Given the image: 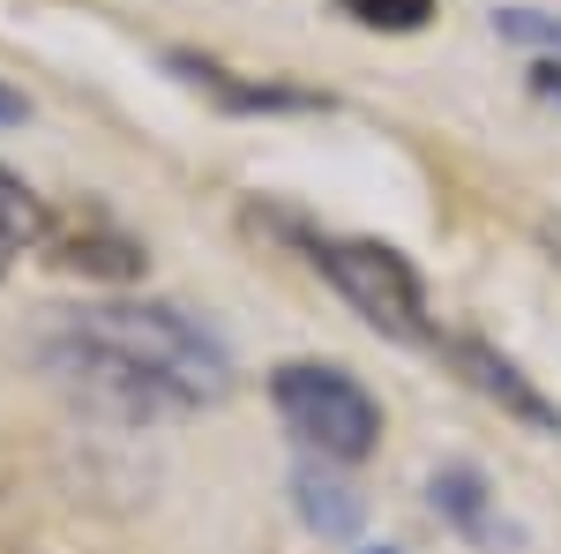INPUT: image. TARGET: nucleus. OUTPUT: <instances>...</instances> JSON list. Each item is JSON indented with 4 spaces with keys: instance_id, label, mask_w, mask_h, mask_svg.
<instances>
[{
    "instance_id": "20e7f679",
    "label": "nucleus",
    "mask_w": 561,
    "mask_h": 554,
    "mask_svg": "<svg viewBox=\"0 0 561 554\" xmlns=\"http://www.w3.org/2000/svg\"><path fill=\"white\" fill-rule=\"evenodd\" d=\"M45 248L60 270H83V278H105V285H128L142 278V240H135L128 225H113L105 211H76V217H53L45 225Z\"/></svg>"
},
{
    "instance_id": "39448f33",
    "label": "nucleus",
    "mask_w": 561,
    "mask_h": 554,
    "mask_svg": "<svg viewBox=\"0 0 561 554\" xmlns=\"http://www.w3.org/2000/svg\"><path fill=\"white\" fill-rule=\"evenodd\" d=\"M442 352H449V360L465 368V383H472L479 397H494L510 420L539 427V434H561V405L539 383H524V368L510 360V352H494V344H479V338H449Z\"/></svg>"
},
{
    "instance_id": "f257e3e1",
    "label": "nucleus",
    "mask_w": 561,
    "mask_h": 554,
    "mask_svg": "<svg viewBox=\"0 0 561 554\" xmlns=\"http://www.w3.org/2000/svg\"><path fill=\"white\" fill-rule=\"evenodd\" d=\"M60 323L83 330L90 344H105V352H121L135 375H150L158 389H173L180 412H203L232 389L225 344L173 299H98V307H76Z\"/></svg>"
},
{
    "instance_id": "ddd939ff",
    "label": "nucleus",
    "mask_w": 561,
    "mask_h": 554,
    "mask_svg": "<svg viewBox=\"0 0 561 554\" xmlns=\"http://www.w3.org/2000/svg\"><path fill=\"white\" fill-rule=\"evenodd\" d=\"M23 256V248H15V240H8V233H0V278H8V262Z\"/></svg>"
},
{
    "instance_id": "9b49d317",
    "label": "nucleus",
    "mask_w": 561,
    "mask_h": 554,
    "mask_svg": "<svg viewBox=\"0 0 561 554\" xmlns=\"http://www.w3.org/2000/svg\"><path fill=\"white\" fill-rule=\"evenodd\" d=\"M23 121H31V98H23V90H8V83H0V128H23Z\"/></svg>"
},
{
    "instance_id": "4468645a",
    "label": "nucleus",
    "mask_w": 561,
    "mask_h": 554,
    "mask_svg": "<svg viewBox=\"0 0 561 554\" xmlns=\"http://www.w3.org/2000/svg\"><path fill=\"white\" fill-rule=\"evenodd\" d=\"M547 248H554V262H561V225H547Z\"/></svg>"
},
{
    "instance_id": "7ed1b4c3",
    "label": "nucleus",
    "mask_w": 561,
    "mask_h": 554,
    "mask_svg": "<svg viewBox=\"0 0 561 554\" xmlns=\"http://www.w3.org/2000/svg\"><path fill=\"white\" fill-rule=\"evenodd\" d=\"M270 405L307 450H322V465H359L382 442V405L367 397L359 375L330 368V360H285L270 375Z\"/></svg>"
},
{
    "instance_id": "f8f14e48",
    "label": "nucleus",
    "mask_w": 561,
    "mask_h": 554,
    "mask_svg": "<svg viewBox=\"0 0 561 554\" xmlns=\"http://www.w3.org/2000/svg\"><path fill=\"white\" fill-rule=\"evenodd\" d=\"M531 90H539L547 105H561V60H539V68H531Z\"/></svg>"
},
{
    "instance_id": "6e6552de",
    "label": "nucleus",
    "mask_w": 561,
    "mask_h": 554,
    "mask_svg": "<svg viewBox=\"0 0 561 554\" xmlns=\"http://www.w3.org/2000/svg\"><path fill=\"white\" fill-rule=\"evenodd\" d=\"M434 510L449 517V524H465V532H479V524H486V479H479L472 465L434 472Z\"/></svg>"
},
{
    "instance_id": "423d86ee",
    "label": "nucleus",
    "mask_w": 561,
    "mask_h": 554,
    "mask_svg": "<svg viewBox=\"0 0 561 554\" xmlns=\"http://www.w3.org/2000/svg\"><path fill=\"white\" fill-rule=\"evenodd\" d=\"M173 68L187 76V83H203L210 98H225L232 113H322V98H314V90H285V83H232V76H225L217 60H187V53H180Z\"/></svg>"
},
{
    "instance_id": "f03ea898",
    "label": "nucleus",
    "mask_w": 561,
    "mask_h": 554,
    "mask_svg": "<svg viewBox=\"0 0 561 554\" xmlns=\"http://www.w3.org/2000/svg\"><path fill=\"white\" fill-rule=\"evenodd\" d=\"M300 240V256L352 299V315L367 323V330H382L397 344H442L427 323V293H420V278H412V262L382 248V240H337V233H293Z\"/></svg>"
},
{
    "instance_id": "1a4fd4ad",
    "label": "nucleus",
    "mask_w": 561,
    "mask_h": 554,
    "mask_svg": "<svg viewBox=\"0 0 561 554\" xmlns=\"http://www.w3.org/2000/svg\"><path fill=\"white\" fill-rule=\"evenodd\" d=\"M352 23H367V31H420L434 15V0H337Z\"/></svg>"
},
{
    "instance_id": "2eb2a0df",
    "label": "nucleus",
    "mask_w": 561,
    "mask_h": 554,
    "mask_svg": "<svg viewBox=\"0 0 561 554\" xmlns=\"http://www.w3.org/2000/svg\"><path fill=\"white\" fill-rule=\"evenodd\" d=\"M367 554H397V547H367Z\"/></svg>"
},
{
    "instance_id": "9d476101",
    "label": "nucleus",
    "mask_w": 561,
    "mask_h": 554,
    "mask_svg": "<svg viewBox=\"0 0 561 554\" xmlns=\"http://www.w3.org/2000/svg\"><path fill=\"white\" fill-rule=\"evenodd\" d=\"M494 31L517 45H539L547 60H561V23L554 15H539V8H494Z\"/></svg>"
},
{
    "instance_id": "0eeeda50",
    "label": "nucleus",
    "mask_w": 561,
    "mask_h": 554,
    "mask_svg": "<svg viewBox=\"0 0 561 554\" xmlns=\"http://www.w3.org/2000/svg\"><path fill=\"white\" fill-rule=\"evenodd\" d=\"M293 495H300V517L314 524V532H330V540H345L352 524H359V495H352V487H337L330 472L300 465V472H293Z\"/></svg>"
}]
</instances>
